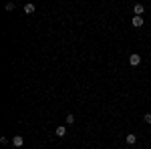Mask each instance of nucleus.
Wrapping results in <instances>:
<instances>
[{
	"instance_id": "nucleus-1",
	"label": "nucleus",
	"mask_w": 151,
	"mask_h": 149,
	"mask_svg": "<svg viewBox=\"0 0 151 149\" xmlns=\"http://www.w3.org/2000/svg\"><path fill=\"white\" fill-rule=\"evenodd\" d=\"M22 145H24V137H22V135H16V137H12V147L18 149V147H22Z\"/></svg>"
},
{
	"instance_id": "nucleus-2",
	"label": "nucleus",
	"mask_w": 151,
	"mask_h": 149,
	"mask_svg": "<svg viewBox=\"0 0 151 149\" xmlns=\"http://www.w3.org/2000/svg\"><path fill=\"white\" fill-rule=\"evenodd\" d=\"M129 65H131V67L141 65V57H139V55H131V57H129Z\"/></svg>"
},
{
	"instance_id": "nucleus-3",
	"label": "nucleus",
	"mask_w": 151,
	"mask_h": 149,
	"mask_svg": "<svg viewBox=\"0 0 151 149\" xmlns=\"http://www.w3.org/2000/svg\"><path fill=\"white\" fill-rule=\"evenodd\" d=\"M133 12H135V16H141V14L145 12V6H143V4H135V6H133Z\"/></svg>"
},
{
	"instance_id": "nucleus-4",
	"label": "nucleus",
	"mask_w": 151,
	"mask_h": 149,
	"mask_svg": "<svg viewBox=\"0 0 151 149\" xmlns=\"http://www.w3.org/2000/svg\"><path fill=\"white\" fill-rule=\"evenodd\" d=\"M55 135H57V137H65V135H67V127H57V129H55Z\"/></svg>"
},
{
	"instance_id": "nucleus-5",
	"label": "nucleus",
	"mask_w": 151,
	"mask_h": 149,
	"mask_svg": "<svg viewBox=\"0 0 151 149\" xmlns=\"http://www.w3.org/2000/svg\"><path fill=\"white\" fill-rule=\"evenodd\" d=\"M131 24H133V26H137V28H139V26H143V16H133Z\"/></svg>"
},
{
	"instance_id": "nucleus-6",
	"label": "nucleus",
	"mask_w": 151,
	"mask_h": 149,
	"mask_svg": "<svg viewBox=\"0 0 151 149\" xmlns=\"http://www.w3.org/2000/svg\"><path fill=\"white\" fill-rule=\"evenodd\" d=\"M125 141H127V145H135V143H137V137H135L133 133H129L127 137H125Z\"/></svg>"
},
{
	"instance_id": "nucleus-7",
	"label": "nucleus",
	"mask_w": 151,
	"mask_h": 149,
	"mask_svg": "<svg viewBox=\"0 0 151 149\" xmlns=\"http://www.w3.org/2000/svg\"><path fill=\"white\" fill-rule=\"evenodd\" d=\"M24 12H26V14H32V12H35V4H32V2H26V4H24Z\"/></svg>"
},
{
	"instance_id": "nucleus-8",
	"label": "nucleus",
	"mask_w": 151,
	"mask_h": 149,
	"mask_svg": "<svg viewBox=\"0 0 151 149\" xmlns=\"http://www.w3.org/2000/svg\"><path fill=\"white\" fill-rule=\"evenodd\" d=\"M67 123H69V125H73V123H75V115H73V113L67 115Z\"/></svg>"
},
{
	"instance_id": "nucleus-9",
	"label": "nucleus",
	"mask_w": 151,
	"mask_h": 149,
	"mask_svg": "<svg viewBox=\"0 0 151 149\" xmlns=\"http://www.w3.org/2000/svg\"><path fill=\"white\" fill-rule=\"evenodd\" d=\"M143 121H145V123H151V113H145V115H143Z\"/></svg>"
},
{
	"instance_id": "nucleus-10",
	"label": "nucleus",
	"mask_w": 151,
	"mask_h": 149,
	"mask_svg": "<svg viewBox=\"0 0 151 149\" xmlns=\"http://www.w3.org/2000/svg\"><path fill=\"white\" fill-rule=\"evenodd\" d=\"M14 8H16V4H14V2H8V4H6V10H14Z\"/></svg>"
}]
</instances>
